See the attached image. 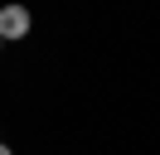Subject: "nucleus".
<instances>
[{
	"mask_svg": "<svg viewBox=\"0 0 160 155\" xmlns=\"http://www.w3.org/2000/svg\"><path fill=\"white\" fill-rule=\"evenodd\" d=\"M0 48H5V39H0Z\"/></svg>",
	"mask_w": 160,
	"mask_h": 155,
	"instance_id": "obj_3",
	"label": "nucleus"
},
{
	"mask_svg": "<svg viewBox=\"0 0 160 155\" xmlns=\"http://www.w3.org/2000/svg\"><path fill=\"white\" fill-rule=\"evenodd\" d=\"M0 155H15V150H10V145H5V141H0Z\"/></svg>",
	"mask_w": 160,
	"mask_h": 155,
	"instance_id": "obj_2",
	"label": "nucleus"
},
{
	"mask_svg": "<svg viewBox=\"0 0 160 155\" xmlns=\"http://www.w3.org/2000/svg\"><path fill=\"white\" fill-rule=\"evenodd\" d=\"M24 34H29V10L24 5H5L0 10V39L15 44V39H24Z\"/></svg>",
	"mask_w": 160,
	"mask_h": 155,
	"instance_id": "obj_1",
	"label": "nucleus"
}]
</instances>
